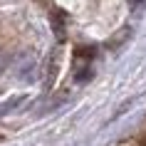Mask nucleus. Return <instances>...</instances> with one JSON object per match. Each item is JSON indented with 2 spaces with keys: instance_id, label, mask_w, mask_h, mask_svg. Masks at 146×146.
<instances>
[{
  "instance_id": "f257e3e1",
  "label": "nucleus",
  "mask_w": 146,
  "mask_h": 146,
  "mask_svg": "<svg viewBox=\"0 0 146 146\" xmlns=\"http://www.w3.org/2000/svg\"><path fill=\"white\" fill-rule=\"evenodd\" d=\"M129 5L136 10V8H141V5H144V0H129Z\"/></svg>"
},
{
  "instance_id": "f03ea898",
  "label": "nucleus",
  "mask_w": 146,
  "mask_h": 146,
  "mask_svg": "<svg viewBox=\"0 0 146 146\" xmlns=\"http://www.w3.org/2000/svg\"><path fill=\"white\" fill-rule=\"evenodd\" d=\"M5 62H8V60H5V54H3V52H0V69H3V67H5Z\"/></svg>"
}]
</instances>
